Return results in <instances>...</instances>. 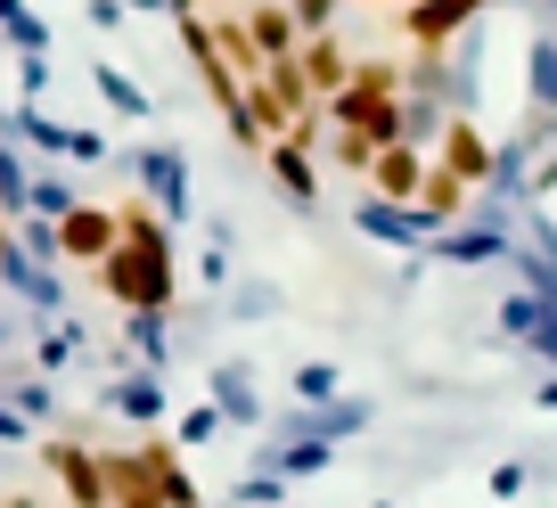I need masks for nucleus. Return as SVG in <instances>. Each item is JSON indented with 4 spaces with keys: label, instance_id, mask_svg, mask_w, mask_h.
Here are the masks:
<instances>
[{
    "label": "nucleus",
    "instance_id": "27",
    "mask_svg": "<svg viewBox=\"0 0 557 508\" xmlns=\"http://www.w3.org/2000/svg\"><path fill=\"white\" fill-rule=\"evenodd\" d=\"M278 500H287V475L262 468V475H246V484H238V500H230V508H278Z\"/></svg>",
    "mask_w": 557,
    "mask_h": 508
},
{
    "label": "nucleus",
    "instance_id": "28",
    "mask_svg": "<svg viewBox=\"0 0 557 508\" xmlns=\"http://www.w3.org/2000/svg\"><path fill=\"white\" fill-rule=\"evenodd\" d=\"M484 484H492V500H517V492H524V484H533V475H524V468H517V459H500V468H492V475H484Z\"/></svg>",
    "mask_w": 557,
    "mask_h": 508
},
{
    "label": "nucleus",
    "instance_id": "16",
    "mask_svg": "<svg viewBox=\"0 0 557 508\" xmlns=\"http://www.w3.org/2000/svg\"><path fill=\"white\" fill-rule=\"evenodd\" d=\"M262 459H271V475L304 484V475H329V468H336V443H320V435H278Z\"/></svg>",
    "mask_w": 557,
    "mask_h": 508
},
{
    "label": "nucleus",
    "instance_id": "26",
    "mask_svg": "<svg viewBox=\"0 0 557 508\" xmlns=\"http://www.w3.org/2000/svg\"><path fill=\"white\" fill-rule=\"evenodd\" d=\"M99 99L115 107V115H148V90H139V83H123L115 66H99Z\"/></svg>",
    "mask_w": 557,
    "mask_h": 508
},
{
    "label": "nucleus",
    "instance_id": "29",
    "mask_svg": "<svg viewBox=\"0 0 557 508\" xmlns=\"http://www.w3.org/2000/svg\"><path fill=\"white\" fill-rule=\"evenodd\" d=\"M213 426H222V410H189V419H181V451H189V443H213Z\"/></svg>",
    "mask_w": 557,
    "mask_h": 508
},
{
    "label": "nucleus",
    "instance_id": "12",
    "mask_svg": "<svg viewBox=\"0 0 557 508\" xmlns=\"http://www.w3.org/2000/svg\"><path fill=\"white\" fill-rule=\"evenodd\" d=\"M426 148H410V140H394V148H377V164H369V197H401V206H418V181H426Z\"/></svg>",
    "mask_w": 557,
    "mask_h": 508
},
{
    "label": "nucleus",
    "instance_id": "24",
    "mask_svg": "<svg viewBox=\"0 0 557 508\" xmlns=\"http://www.w3.org/2000/svg\"><path fill=\"white\" fill-rule=\"evenodd\" d=\"M320 148H329V164L352 173V181H369V164H377V140H361V132H329Z\"/></svg>",
    "mask_w": 557,
    "mask_h": 508
},
{
    "label": "nucleus",
    "instance_id": "14",
    "mask_svg": "<svg viewBox=\"0 0 557 508\" xmlns=\"http://www.w3.org/2000/svg\"><path fill=\"white\" fill-rule=\"evenodd\" d=\"M246 34H255L262 66H271V58H296V50H304L296 17H287V0H246Z\"/></svg>",
    "mask_w": 557,
    "mask_h": 508
},
{
    "label": "nucleus",
    "instance_id": "31",
    "mask_svg": "<svg viewBox=\"0 0 557 508\" xmlns=\"http://www.w3.org/2000/svg\"><path fill=\"white\" fill-rule=\"evenodd\" d=\"M549 189H557V148H549V157L533 164V206H541V197H549Z\"/></svg>",
    "mask_w": 557,
    "mask_h": 508
},
{
    "label": "nucleus",
    "instance_id": "36",
    "mask_svg": "<svg viewBox=\"0 0 557 508\" xmlns=\"http://www.w3.org/2000/svg\"><path fill=\"white\" fill-rule=\"evenodd\" d=\"M230 9H246V0H230Z\"/></svg>",
    "mask_w": 557,
    "mask_h": 508
},
{
    "label": "nucleus",
    "instance_id": "9",
    "mask_svg": "<svg viewBox=\"0 0 557 508\" xmlns=\"http://www.w3.org/2000/svg\"><path fill=\"white\" fill-rule=\"evenodd\" d=\"M369 426H377V402H369V394H336V402H320V410H304V402H296V419H287V435L352 443V435H369Z\"/></svg>",
    "mask_w": 557,
    "mask_h": 508
},
{
    "label": "nucleus",
    "instance_id": "19",
    "mask_svg": "<svg viewBox=\"0 0 557 508\" xmlns=\"http://www.w3.org/2000/svg\"><path fill=\"white\" fill-rule=\"evenodd\" d=\"M107 410H123V419H139V426H157L164 386L148 377V369H132V377H115V386H107Z\"/></svg>",
    "mask_w": 557,
    "mask_h": 508
},
{
    "label": "nucleus",
    "instance_id": "2",
    "mask_svg": "<svg viewBox=\"0 0 557 508\" xmlns=\"http://www.w3.org/2000/svg\"><path fill=\"white\" fill-rule=\"evenodd\" d=\"M41 475H50L58 508H107V451L83 435H50L41 443Z\"/></svg>",
    "mask_w": 557,
    "mask_h": 508
},
{
    "label": "nucleus",
    "instance_id": "17",
    "mask_svg": "<svg viewBox=\"0 0 557 508\" xmlns=\"http://www.w3.org/2000/svg\"><path fill=\"white\" fill-rule=\"evenodd\" d=\"M262 83H271V99L287 107V123L320 107V90H312V74H304V58H271V66H262Z\"/></svg>",
    "mask_w": 557,
    "mask_h": 508
},
{
    "label": "nucleus",
    "instance_id": "4",
    "mask_svg": "<svg viewBox=\"0 0 557 508\" xmlns=\"http://www.w3.org/2000/svg\"><path fill=\"white\" fill-rule=\"evenodd\" d=\"M484 9L492 0H410V9H394V25L410 50H451V41H468L484 25Z\"/></svg>",
    "mask_w": 557,
    "mask_h": 508
},
{
    "label": "nucleus",
    "instance_id": "18",
    "mask_svg": "<svg viewBox=\"0 0 557 508\" xmlns=\"http://www.w3.org/2000/svg\"><path fill=\"white\" fill-rule=\"evenodd\" d=\"M443 123H451V107H443V99H426V90H401V140H410V148H426V157H435Z\"/></svg>",
    "mask_w": 557,
    "mask_h": 508
},
{
    "label": "nucleus",
    "instance_id": "13",
    "mask_svg": "<svg viewBox=\"0 0 557 508\" xmlns=\"http://www.w3.org/2000/svg\"><path fill=\"white\" fill-rule=\"evenodd\" d=\"M296 58H304V74H312V90H320V99H336V90L352 83V58H361V50H352L345 34H312Z\"/></svg>",
    "mask_w": 557,
    "mask_h": 508
},
{
    "label": "nucleus",
    "instance_id": "33",
    "mask_svg": "<svg viewBox=\"0 0 557 508\" xmlns=\"http://www.w3.org/2000/svg\"><path fill=\"white\" fill-rule=\"evenodd\" d=\"M345 9H410V0H345Z\"/></svg>",
    "mask_w": 557,
    "mask_h": 508
},
{
    "label": "nucleus",
    "instance_id": "34",
    "mask_svg": "<svg viewBox=\"0 0 557 508\" xmlns=\"http://www.w3.org/2000/svg\"><path fill=\"white\" fill-rule=\"evenodd\" d=\"M369 508H401V500H369Z\"/></svg>",
    "mask_w": 557,
    "mask_h": 508
},
{
    "label": "nucleus",
    "instance_id": "30",
    "mask_svg": "<svg viewBox=\"0 0 557 508\" xmlns=\"http://www.w3.org/2000/svg\"><path fill=\"white\" fill-rule=\"evenodd\" d=\"M197 280H206V287H222V280H230V246H206V263H197Z\"/></svg>",
    "mask_w": 557,
    "mask_h": 508
},
{
    "label": "nucleus",
    "instance_id": "21",
    "mask_svg": "<svg viewBox=\"0 0 557 508\" xmlns=\"http://www.w3.org/2000/svg\"><path fill=\"white\" fill-rule=\"evenodd\" d=\"M524 99H533L541 115H557V41H549V34L524 50Z\"/></svg>",
    "mask_w": 557,
    "mask_h": 508
},
{
    "label": "nucleus",
    "instance_id": "5",
    "mask_svg": "<svg viewBox=\"0 0 557 508\" xmlns=\"http://www.w3.org/2000/svg\"><path fill=\"white\" fill-rule=\"evenodd\" d=\"M508 246H517V230H508V213L475 206V222H451L426 238V263H508Z\"/></svg>",
    "mask_w": 557,
    "mask_h": 508
},
{
    "label": "nucleus",
    "instance_id": "35",
    "mask_svg": "<svg viewBox=\"0 0 557 508\" xmlns=\"http://www.w3.org/2000/svg\"><path fill=\"white\" fill-rule=\"evenodd\" d=\"M278 508H304V500H278Z\"/></svg>",
    "mask_w": 557,
    "mask_h": 508
},
{
    "label": "nucleus",
    "instance_id": "11",
    "mask_svg": "<svg viewBox=\"0 0 557 508\" xmlns=\"http://www.w3.org/2000/svg\"><path fill=\"white\" fill-rule=\"evenodd\" d=\"M262 164H271V181H278V197H287V206H320V148L271 140V148H262Z\"/></svg>",
    "mask_w": 557,
    "mask_h": 508
},
{
    "label": "nucleus",
    "instance_id": "25",
    "mask_svg": "<svg viewBox=\"0 0 557 508\" xmlns=\"http://www.w3.org/2000/svg\"><path fill=\"white\" fill-rule=\"evenodd\" d=\"M287 17H296V34H336V17H345V0H287Z\"/></svg>",
    "mask_w": 557,
    "mask_h": 508
},
{
    "label": "nucleus",
    "instance_id": "10",
    "mask_svg": "<svg viewBox=\"0 0 557 508\" xmlns=\"http://www.w3.org/2000/svg\"><path fill=\"white\" fill-rule=\"evenodd\" d=\"M139 459H148V484H157L164 508H206V492H197V475H189V459H181L173 435H148V443H139Z\"/></svg>",
    "mask_w": 557,
    "mask_h": 508
},
{
    "label": "nucleus",
    "instance_id": "32",
    "mask_svg": "<svg viewBox=\"0 0 557 508\" xmlns=\"http://www.w3.org/2000/svg\"><path fill=\"white\" fill-rule=\"evenodd\" d=\"M533 402H541V410H557V369L541 377V394H533Z\"/></svg>",
    "mask_w": 557,
    "mask_h": 508
},
{
    "label": "nucleus",
    "instance_id": "1",
    "mask_svg": "<svg viewBox=\"0 0 557 508\" xmlns=\"http://www.w3.org/2000/svg\"><path fill=\"white\" fill-rule=\"evenodd\" d=\"M115 222H123L115 255L90 271L99 296L115 303V312H173V303H181V263H173V230H164V213L139 206V197H123Z\"/></svg>",
    "mask_w": 557,
    "mask_h": 508
},
{
    "label": "nucleus",
    "instance_id": "15",
    "mask_svg": "<svg viewBox=\"0 0 557 508\" xmlns=\"http://www.w3.org/2000/svg\"><path fill=\"white\" fill-rule=\"evenodd\" d=\"M213 410H222V426H262L255 369H238V361H222V369H213Z\"/></svg>",
    "mask_w": 557,
    "mask_h": 508
},
{
    "label": "nucleus",
    "instance_id": "7",
    "mask_svg": "<svg viewBox=\"0 0 557 508\" xmlns=\"http://www.w3.org/2000/svg\"><path fill=\"white\" fill-rule=\"evenodd\" d=\"M132 181H139V197H148L164 222H189V157H181V148H139Z\"/></svg>",
    "mask_w": 557,
    "mask_h": 508
},
{
    "label": "nucleus",
    "instance_id": "3",
    "mask_svg": "<svg viewBox=\"0 0 557 508\" xmlns=\"http://www.w3.org/2000/svg\"><path fill=\"white\" fill-rule=\"evenodd\" d=\"M115 238H123V222H115V206H99V197H74V206L50 222V255L58 263H83V271H99L107 255H115Z\"/></svg>",
    "mask_w": 557,
    "mask_h": 508
},
{
    "label": "nucleus",
    "instance_id": "8",
    "mask_svg": "<svg viewBox=\"0 0 557 508\" xmlns=\"http://www.w3.org/2000/svg\"><path fill=\"white\" fill-rule=\"evenodd\" d=\"M435 164H443V173H459L475 197H492V140H484V123H475V115H451V123H443Z\"/></svg>",
    "mask_w": 557,
    "mask_h": 508
},
{
    "label": "nucleus",
    "instance_id": "20",
    "mask_svg": "<svg viewBox=\"0 0 557 508\" xmlns=\"http://www.w3.org/2000/svg\"><path fill=\"white\" fill-rule=\"evenodd\" d=\"M549 320H557V303H549V296H533V287H517V296L500 303V329H508V345H533V336L549 329Z\"/></svg>",
    "mask_w": 557,
    "mask_h": 508
},
{
    "label": "nucleus",
    "instance_id": "37",
    "mask_svg": "<svg viewBox=\"0 0 557 508\" xmlns=\"http://www.w3.org/2000/svg\"><path fill=\"white\" fill-rule=\"evenodd\" d=\"M541 9H549V0H541Z\"/></svg>",
    "mask_w": 557,
    "mask_h": 508
},
{
    "label": "nucleus",
    "instance_id": "6",
    "mask_svg": "<svg viewBox=\"0 0 557 508\" xmlns=\"http://www.w3.org/2000/svg\"><path fill=\"white\" fill-rule=\"evenodd\" d=\"M352 230L361 238H377V246H410V255H426V238H435V222L418 206H401V197H352Z\"/></svg>",
    "mask_w": 557,
    "mask_h": 508
},
{
    "label": "nucleus",
    "instance_id": "22",
    "mask_svg": "<svg viewBox=\"0 0 557 508\" xmlns=\"http://www.w3.org/2000/svg\"><path fill=\"white\" fill-rule=\"evenodd\" d=\"M287 394H296L304 410H320V402H336V394H345V369H336V361H304L296 377H287Z\"/></svg>",
    "mask_w": 557,
    "mask_h": 508
},
{
    "label": "nucleus",
    "instance_id": "23",
    "mask_svg": "<svg viewBox=\"0 0 557 508\" xmlns=\"http://www.w3.org/2000/svg\"><path fill=\"white\" fill-rule=\"evenodd\" d=\"M164 329H173V312H123V345L139 361H164Z\"/></svg>",
    "mask_w": 557,
    "mask_h": 508
}]
</instances>
